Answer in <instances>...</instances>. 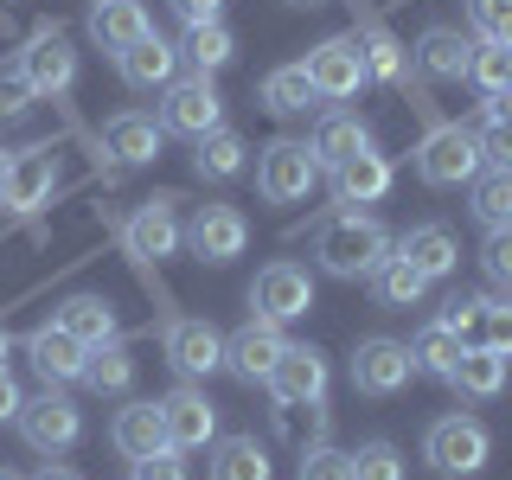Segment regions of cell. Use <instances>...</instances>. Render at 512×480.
<instances>
[{
    "label": "cell",
    "mask_w": 512,
    "mask_h": 480,
    "mask_svg": "<svg viewBox=\"0 0 512 480\" xmlns=\"http://www.w3.org/2000/svg\"><path fill=\"white\" fill-rule=\"evenodd\" d=\"M384 256H391V231H384L378 218H365L359 205H346V212L314 224V263L327 269V276H340V282L372 276Z\"/></svg>",
    "instance_id": "1"
},
{
    "label": "cell",
    "mask_w": 512,
    "mask_h": 480,
    "mask_svg": "<svg viewBox=\"0 0 512 480\" xmlns=\"http://www.w3.org/2000/svg\"><path fill=\"white\" fill-rule=\"evenodd\" d=\"M480 167H487V154H480L474 128H461V122L429 128L423 148H416V173H423V186H474Z\"/></svg>",
    "instance_id": "2"
},
{
    "label": "cell",
    "mask_w": 512,
    "mask_h": 480,
    "mask_svg": "<svg viewBox=\"0 0 512 480\" xmlns=\"http://www.w3.org/2000/svg\"><path fill=\"white\" fill-rule=\"evenodd\" d=\"M160 128L167 135H212V128H224V96L218 84L205 71H192V77H173L167 90H160Z\"/></svg>",
    "instance_id": "3"
},
{
    "label": "cell",
    "mask_w": 512,
    "mask_h": 480,
    "mask_svg": "<svg viewBox=\"0 0 512 480\" xmlns=\"http://www.w3.org/2000/svg\"><path fill=\"white\" fill-rule=\"evenodd\" d=\"M423 455H429V468H436V474H480V468H487V455H493V436L474 423L468 410H455V416H436V423H429Z\"/></svg>",
    "instance_id": "4"
},
{
    "label": "cell",
    "mask_w": 512,
    "mask_h": 480,
    "mask_svg": "<svg viewBox=\"0 0 512 480\" xmlns=\"http://www.w3.org/2000/svg\"><path fill=\"white\" fill-rule=\"evenodd\" d=\"M320 180V160L308 141H269L263 154H256V192H263L269 205H295L308 199Z\"/></svg>",
    "instance_id": "5"
},
{
    "label": "cell",
    "mask_w": 512,
    "mask_h": 480,
    "mask_svg": "<svg viewBox=\"0 0 512 480\" xmlns=\"http://www.w3.org/2000/svg\"><path fill=\"white\" fill-rule=\"evenodd\" d=\"M13 423H20V436H26L32 455H64V448L84 436V416H77V404L64 391H52V384H45L39 397H26Z\"/></svg>",
    "instance_id": "6"
},
{
    "label": "cell",
    "mask_w": 512,
    "mask_h": 480,
    "mask_svg": "<svg viewBox=\"0 0 512 480\" xmlns=\"http://www.w3.org/2000/svg\"><path fill=\"white\" fill-rule=\"evenodd\" d=\"M410 378H416V359L404 340H391V333L359 340V352H352V391L359 397H397Z\"/></svg>",
    "instance_id": "7"
},
{
    "label": "cell",
    "mask_w": 512,
    "mask_h": 480,
    "mask_svg": "<svg viewBox=\"0 0 512 480\" xmlns=\"http://www.w3.org/2000/svg\"><path fill=\"white\" fill-rule=\"evenodd\" d=\"M250 308L256 320H276V327H288V320H301L314 308V282H308V269L301 263H269V269H256V282H250Z\"/></svg>",
    "instance_id": "8"
},
{
    "label": "cell",
    "mask_w": 512,
    "mask_h": 480,
    "mask_svg": "<svg viewBox=\"0 0 512 480\" xmlns=\"http://www.w3.org/2000/svg\"><path fill=\"white\" fill-rule=\"evenodd\" d=\"M160 352H167V365L180 378H212L218 365H224V333L212 327V320L180 314V320H167V327H160Z\"/></svg>",
    "instance_id": "9"
},
{
    "label": "cell",
    "mask_w": 512,
    "mask_h": 480,
    "mask_svg": "<svg viewBox=\"0 0 512 480\" xmlns=\"http://www.w3.org/2000/svg\"><path fill=\"white\" fill-rule=\"evenodd\" d=\"M301 71H308V84L320 103H346V96L365 90V58H359V39H327L314 45L308 58H301Z\"/></svg>",
    "instance_id": "10"
},
{
    "label": "cell",
    "mask_w": 512,
    "mask_h": 480,
    "mask_svg": "<svg viewBox=\"0 0 512 480\" xmlns=\"http://www.w3.org/2000/svg\"><path fill=\"white\" fill-rule=\"evenodd\" d=\"M186 244H192V256L199 263H231V256H244V244H250V218L237 212V205H199L192 212V224H186Z\"/></svg>",
    "instance_id": "11"
},
{
    "label": "cell",
    "mask_w": 512,
    "mask_h": 480,
    "mask_svg": "<svg viewBox=\"0 0 512 480\" xmlns=\"http://www.w3.org/2000/svg\"><path fill=\"white\" fill-rule=\"evenodd\" d=\"M160 423H167V442L173 448H205L218 442V404L199 391V384H173L167 397H160Z\"/></svg>",
    "instance_id": "12"
},
{
    "label": "cell",
    "mask_w": 512,
    "mask_h": 480,
    "mask_svg": "<svg viewBox=\"0 0 512 480\" xmlns=\"http://www.w3.org/2000/svg\"><path fill=\"white\" fill-rule=\"evenodd\" d=\"M20 77L32 84V96H58V90H71V77H77V52H71V39H64L58 26H39L26 39V52H20Z\"/></svg>",
    "instance_id": "13"
},
{
    "label": "cell",
    "mask_w": 512,
    "mask_h": 480,
    "mask_svg": "<svg viewBox=\"0 0 512 480\" xmlns=\"http://www.w3.org/2000/svg\"><path fill=\"white\" fill-rule=\"evenodd\" d=\"M26 359H32V372H39V378L58 391V384H84L90 346H84V340H71L58 320H45V327H32V333H26Z\"/></svg>",
    "instance_id": "14"
},
{
    "label": "cell",
    "mask_w": 512,
    "mask_h": 480,
    "mask_svg": "<svg viewBox=\"0 0 512 480\" xmlns=\"http://www.w3.org/2000/svg\"><path fill=\"white\" fill-rule=\"evenodd\" d=\"M327 352L320 346H282L276 372H269V397L276 404H320L327 397Z\"/></svg>",
    "instance_id": "15"
},
{
    "label": "cell",
    "mask_w": 512,
    "mask_h": 480,
    "mask_svg": "<svg viewBox=\"0 0 512 480\" xmlns=\"http://www.w3.org/2000/svg\"><path fill=\"white\" fill-rule=\"evenodd\" d=\"M282 346H288V340H282L276 320H256V314H250L244 327L224 340V365H231L244 384H269V372H276V359H282Z\"/></svg>",
    "instance_id": "16"
},
{
    "label": "cell",
    "mask_w": 512,
    "mask_h": 480,
    "mask_svg": "<svg viewBox=\"0 0 512 480\" xmlns=\"http://www.w3.org/2000/svg\"><path fill=\"white\" fill-rule=\"evenodd\" d=\"M58 186V160L52 148H26L7 160V180H0V205H13V212H32V205H45Z\"/></svg>",
    "instance_id": "17"
},
{
    "label": "cell",
    "mask_w": 512,
    "mask_h": 480,
    "mask_svg": "<svg viewBox=\"0 0 512 480\" xmlns=\"http://www.w3.org/2000/svg\"><path fill=\"white\" fill-rule=\"evenodd\" d=\"M116 71L128 90H167L173 77H180V45H167L160 32H148V39H135L128 52H116Z\"/></svg>",
    "instance_id": "18"
},
{
    "label": "cell",
    "mask_w": 512,
    "mask_h": 480,
    "mask_svg": "<svg viewBox=\"0 0 512 480\" xmlns=\"http://www.w3.org/2000/svg\"><path fill=\"white\" fill-rule=\"evenodd\" d=\"M173 205H180V199H148V205H135V218H128V250L148 256V263H160V256L180 250L186 231H180V218H173Z\"/></svg>",
    "instance_id": "19"
},
{
    "label": "cell",
    "mask_w": 512,
    "mask_h": 480,
    "mask_svg": "<svg viewBox=\"0 0 512 480\" xmlns=\"http://www.w3.org/2000/svg\"><path fill=\"white\" fill-rule=\"evenodd\" d=\"M468 64H474V39H468V32L429 26L423 39H416V71L436 77V84H461V77H468Z\"/></svg>",
    "instance_id": "20"
},
{
    "label": "cell",
    "mask_w": 512,
    "mask_h": 480,
    "mask_svg": "<svg viewBox=\"0 0 512 480\" xmlns=\"http://www.w3.org/2000/svg\"><path fill=\"white\" fill-rule=\"evenodd\" d=\"M154 20L141 0H90V39L103 45V52H128L135 39H148Z\"/></svg>",
    "instance_id": "21"
},
{
    "label": "cell",
    "mask_w": 512,
    "mask_h": 480,
    "mask_svg": "<svg viewBox=\"0 0 512 480\" xmlns=\"http://www.w3.org/2000/svg\"><path fill=\"white\" fill-rule=\"evenodd\" d=\"M160 128L154 116H141V109H122V116L103 122V148L122 160V167H148V160H160Z\"/></svg>",
    "instance_id": "22"
},
{
    "label": "cell",
    "mask_w": 512,
    "mask_h": 480,
    "mask_svg": "<svg viewBox=\"0 0 512 480\" xmlns=\"http://www.w3.org/2000/svg\"><path fill=\"white\" fill-rule=\"evenodd\" d=\"M333 173V199L340 205H372L391 192V160H384L378 148H365V154H352L340 160V167H327Z\"/></svg>",
    "instance_id": "23"
},
{
    "label": "cell",
    "mask_w": 512,
    "mask_h": 480,
    "mask_svg": "<svg viewBox=\"0 0 512 480\" xmlns=\"http://www.w3.org/2000/svg\"><path fill=\"white\" fill-rule=\"evenodd\" d=\"M397 256H404L416 276H429V282H442L448 269L461 263V250H455V237H448V224H410V231L397 237Z\"/></svg>",
    "instance_id": "24"
},
{
    "label": "cell",
    "mask_w": 512,
    "mask_h": 480,
    "mask_svg": "<svg viewBox=\"0 0 512 480\" xmlns=\"http://www.w3.org/2000/svg\"><path fill=\"white\" fill-rule=\"evenodd\" d=\"M109 442H116V455H128V461H141V455H154V448H167L160 404H122L116 423H109Z\"/></svg>",
    "instance_id": "25"
},
{
    "label": "cell",
    "mask_w": 512,
    "mask_h": 480,
    "mask_svg": "<svg viewBox=\"0 0 512 480\" xmlns=\"http://www.w3.org/2000/svg\"><path fill=\"white\" fill-rule=\"evenodd\" d=\"M64 333H71V340H84L90 352L96 346H109V340H122V327H116V308H109L103 295H71L64 301V308L52 314Z\"/></svg>",
    "instance_id": "26"
},
{
    "label": "cell",
    "mask_w": 512,
    "mask_h": 480,
    "mask_svg": "<svg viewBox=\"0 0 512 480\" xmlns=\"http://www.w3.org/2000/svg\"><path fill=\"white\" fill-rule=\"evenodd\" d=\"M506 372H512L506 352H493V346H461V359H455V372H448V384H455L461 397H500V391H506Z\"/></svg>",
    "instance_id": "27"
},
{
    "label": "cell",
    "mask_w": 512,
    "mask_h": 480,
    "mask_svg": "<svg viewBox=\"0 0 512 480\" xmlns=\"http://www.w3.org/2000/svg\"><path fill=\"white\" fill-rule=\"evenodd\" d=\"M314 160H320V173L327 167H340V160H352V154H365L372 148V128H365L359 116H340V109H333V116H320V128H314Z\"/></svg>",
    "instance_id": "28"
},
{
    "label": "cell",
    "mask_w": 512,
    "mask_h": 480,
    "mask_svg": "<svg viewBox=\"0 0 512 480\" xmlns=\"http://www.w3.org/2000/svg\"><path fill=\"white\" fill-rule=\"evenodd\" d=\"M244 160H250L244 135L212 128V135H199V148H192V173H199V180H237V173H244Z\"/></svg>",
    "instance_id": "29"
},
{
    "label": "cell",
    "mask_w": 512,
    "mask_h": 480,
    "mask_svg": "<svg viewBox=\"0 0 512 480\" xmlns=\"http://www.w3.org/2000/svg\"><path fill=\"white\" fill-rule=\"evenodd\" d=\"M365 282H372L378 308H416V301L429 295V276H416V269L404 263V256H384V263H378Z\"/></svg>",
    "instance_id": "30"
},
{
    "label": "cell",
    "mask_w": 512,
    "mask_h": 480,
    "mask_svg": "<svg viewBox=\"0 0 512 480\" xmlns=\"http://www.w3.org/2000/svg\"><path fill=\"white\" fill-rule=\"evenodd\" d=\"M180 58H192V71H224V64L237 58V32L224 26V20H205V26H186V45H180Z\"/></svg>",
    "instance_id": "31"
},
{
    "label": "cell",
    "mask_w": 512,
    "mask_h": 480,
    "mask_svg": "<svg viewBox=\"0 0 512 480\" xmlns=\"http://www.w3.org/2000/svg\"><path fill=\"white\" fill-rule=\"evenodd\" d=\"M212 480H269V455L256 436H224L212 442Z\"/></svg>",
    "instance_id": "32"
},
{
    "label": "cell",
    "mask_w": 512,
    "mask_h": 480,
    "mask_svg": "<svg viewBox=\"0 0 512 480\" xmlns=\"http://www.w3.org/2000/svg\"><path fill=\"white\" fill-rule=\"evenodd\" d=\"M314 103H320V96H314V84H308L301 64H282V71L263 77V109H269V116H308Z\"/></svg>",
    "instance_id": "33"
},
{
    "label": "cell",
    "mask_w": 512,
    "mask_h": 480,
    "mask_svg": "<svg viewBox=\"0 0 512 480\" xmlns=\"http://www.w3.org/2000/svg\"><path fill=\"white\" fill-rule=\"evenodd\" d=\"M468 212L487 224V231H506V224H512V167H480Z\"/></svg>",
    "instance_id": "34"
},
{
    "label": "cell",
    "mask_w": 512,
    "mask_h": 480,
    "mask_svg": "<svg viewBox=\"0 0 512 480\" xmlns=\"http://www.w3.org/2000/svg\"><path fill=\"white\" fill-rule=\"evenodd\" d=\"M84 384H90L96 397H122L128 384H135V359H128V346H122V340L96 346L90 365H84Z\"/></svg>",
    "instance_id": "35"
},
{
    "label": "cell",
    "mask_w": 512,
    "mask_h": 480,
    "mask_svg": "<svg viewBox=\"0 0 512 480\" xmlns=\"http://www.w3.org/2000/svg\"><path fill=\"white\" fill-rule=\"evenodd\" d=\"M410 359H416V372H429V378L448 384V372H455V359H461V340L442 327V320H429V327L410 340Z\"/></svg>",
    "instance_id": "36"
},
{
    "label": "cell",
    "mask_w": 512,
    "mask_h": 480,
    "mask_svg": "<svg viewBox=\"0 0 512 480\" xmlns=\"http://www.w3.org/2000/svg\"><path fill=\"white\" fill-rule=\"evenodd\" d=\"M468 84H480L487 96H506V90H512V52H506V45H493V39H480V45H474Z\"/></svg>",
    "instance_id": "37"
},
{
    "label": "cell",
    "mask_w": 512,
    "mask_h": 480,
    "mask_svg": "<svg viewBox=\"0 0 512 480\" xmlns=\"http://www.w3.org/2000/svg\"><path fill=\"white\" fill-rule=\"evenodd\" d=\"M474 141H480V154H487V167H512V116H506L500 103H487V109H480Z\"/></svg>",
    "instance_id": "38"
},
{
    "label": "cell",
    "mask_w": 512,
    "mask_h": 480,
    "mask_svg": "<svg viewBox=\"0 0 512 480\" xmlns=\"http://www.w3.org/2000/svg\"><path fill=\"white\" fill-rule=\"evenodd\" d=\"M359 58H365V77H404V45L391 39V32H378V26H365L359 32Z\"/></svg>",
    "instance_id": "39"
},
{
    "label": "cell",
    "mask_w": 512,
    "mask_h": 480,
    "mask_svg": "<svg viewBox=\"0 0 512 480\" xmlns=\"http://www.w3.org/2000/svg\"><path fill=\"white\" fill-rule=\"evenodd\" d=\"M352 480H404V455L391 442H365L352 455Z\"/></svg>",
    "instance_id": "40"
},
{
    "label": "cell",
    "mask_w": 512,
    "mask_h": 480,
    "mask_svg": "<svg viewBox=\"0 0 512 480\" xmlns=\"http://www.w3.org/2000/svg\"><path fill=\"white\" fill-rule=\"evenodd\" d=\"M480 314H487V295H455L442 308V327L455 333L461 346H480Z\"/></svg>",
    "instance_id": "41"
},
{
    "label": "cell",
    "mask_w": 512,
    "mask_h": 480,
    "mask_svg": "<svg viewBox=\"0 0 512 480\" xmlns=\"http://www.w3.org/2000/svg\"><path fill=\"white\" fill-rule=\"evenodd\" d=\"M480 269L512 295V224H506V231H487V244H480Z\"/></svg>",
    "instance_id": "42"
},
{
    "label": "cell",
    "mask_w": 512,
    "mask_h": 480,
    "mask_svg": "<svg viewBox=\"0 0 512 480\" xmlns=\"http://www.w3.org/2000/svg\"><path fill=\"white\" fill-rule=\"evenodd\" d=\"M295 474L301 480H352V455H340V448H308Z\"/></svg>",
    "instance_id": "43"
},
{
    "label": "cell",
    "mask_w": 512,
    "mask_h": 480,
    "mask_svg": "<svg viewBox=\"0 0 512 480\" xmlns=\"http://www.w3.org/2000/svg\"><path fill=\"white\" fill-rule=\"evenodd\" d=\"M480 346H493V352L512 359V301H487V314H480Z\"/></svg>",
    "instance_id": "44"
},
{
    "label": "cell",
    "mask_w": 512,
    "mask_h": 480,
    "mask_svg": "<svg viewBox=\"0 0 512 480\" xmlns=\"http://www.w3.org/2000/svg\"><path fill=\"white\" fill-rule=\"evenodd\" d=\"M180 455H186V448H173V442L154 448V455H141L135 461V480H186V461Z\"/></svg>",
    "instance_id": "45"
},
{
    "label": "cell",
    "mask_w": 512,
    "mask_h": 480,
    "mask_svg": "<svg viewBox=\"0 0 512 480\" xmlns=\"http://www.w3.org/2000/svg\"><path fill=\"white\" fill-rule=\"evenodd\" d=\"M506 13H512V0H468V26L480 32V39H493Z\"/></svg>",
    "instance_id": "46"
},
{
    "label": "cell",
    "mask_w": 512,
    "mask_h": 480,
    "mask_svg": "<svg viewBox=\"0 0 512 480\" xmlns=\"http://www.w3.org/2000/svg\"><path fill=\"white\" fill-rule=\"evenodd\" d=\"M26 103H32V84L20 77V64H13V71L0 77V116H20Z\"/></svg>",
    "instance_id": "47"
},
{
    "label": "cell",
    "mask_w": 512,
    "mask_h": 480,
    "mask_svg": "<svg viewBox=\"0 0 512 480\" xmlns=\"http://www.w3.org/2000/svg\"><path fill=\"white\" fill-rule=\"evenodd\" d=\"M173 13H180V26H205V20H218L224 13V0H167Z\"/></svg>",
    "instance_id": "48"
},
{
    "label": "cell",
    "mask_w": 512,
    "mask_h": 480,
    "mask_svg": "<svg viewBox=\"0 0 512 480\" xmlns=\"http://www.w3.org/2000/svg\"><path fill=\"white\" fill-rule=\"evenodd\" d=\"M20 384H13V372H0V423H13V416H20Z\"/></svg>",
    "instance_id": "49"
},
{
    "label": "cell",
    "mask_w": 512,
    "mask_h": 480,
    "mask_svg": "<svg viewBox=\"0 0 512 480\" xmlns=\"http://www.w3.org/2000/svg\"><path fill=\"white\" fill-rule=\"evenodd\" d=\"M32 480H84V474H77V468H58V461H45V468L32 474Z\"/></svg>",
    "instance_id": "50"
},
{
    "label": "cell",
    "mask_w": 512,
    "mask_h": 480,
    "mask_svg": "<svg viewBox=\"0 0 512 480\" xmlns=\"http://www.w3.org/2000/svg\"><path fill=\"white\" fill-rule=\"evenodd\" d=\"M493 45H506V52H512V13L500 20V32H493Z\"/></svg>",
    "instance_id": "51"
},
{
    "label": "cell",
    "mask_w": 512,
    "mask_h": 480,
    "mask_svg": "<svg viewBox=\"0 0 512 480\" xmlns=\"http://www.w3.org/2000/svg\"><path fill=\"white\" fill-rule=\"evenodd\" d=\"M7 352H13V333L0 327V372H7Z\"/></svg>",
    "instance_id": "52"
},
{
    "label": "cell",
    "mask_w": 512,
    "mask_h": 480,
    "mask_svg": "<svg viewBox=\"0 0 512 480\" xmlns=\"http://www.w3.org/2000/svg\"><path fill=\"white\" fill-rule=\"evenodd\" d=\"M7 160H13V154H7V148H0V180H7Z\"/></svg>",
    "instance_id": "53"
},
{
    "label": "cell",
    "mask_w": 512,
    "mask_h": 480,
    "mask_svg": "<svg viewBox=\"0 0 512 480\" xmlns=\"http://www.w3.org/2000/svg\"><path fill=\"white\" fill-rule=\"evenodd\" d=\"M0 480H26V474H13V468H0Z\"/></svg>",
    "instance_id": "54"
}]
</instances>
